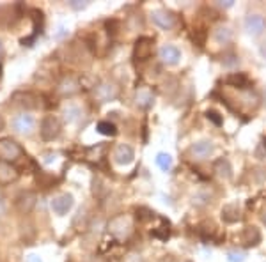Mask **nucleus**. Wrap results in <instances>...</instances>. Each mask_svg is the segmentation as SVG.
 I'll list each match as a JSON object with an SVG mask.
<instances>
[{
    "mask_svg": "<svg viewBox=\"0 0 266 262\" xmlns=\"http://www.w3.org/2000/svg\"><path fill=\"white\" fill-rule=\"evenodd\" d=\"M34 205H35V195L32 191H23V193H20L16 197V209L20 213L23 214L31 213L32 209H34Z\"/></svg>",
    "mask_w": 266,
    "mask_h": 262,
    "instance_id": "obj_13",
    "label": "nucleus"
},
{
    "mask_svg": "<svg viewBox=\"0 0 266 262\" xmlns=\"http://www.w3.org/2000/svg\"><path fill=\"white\" fill-rule=\"evenodd\" d=\"M4 55V46H2V41H0V57Z\"/></svg>",
    "mask_w": 266,
    "mask_h": 262,
    "instance_id": "obj_34",
    "label": "nucleus"
},
{
    "mask_svg": "<svg viewBox=\"0 0 266 262\" xmlns=\"http://www.w3.org/2000/svg\"><path fill=\"white\" fill-rule=\"evenodd\" d=\"M243 27L247 30V34L250 36H261L263 32L266 30V18L263 14H248L243 20Z\"/></svg>",
    "mask_w": 266,
    "mask_h": 262,
    "instance_id": "obj_5",
    "label": "nucleus"
},
{
    "mask_svg": "<svg viewBox=\"0 0 266 262\" xmlns=\"http://www.w3.org/2000/svg\"><path fill=\"white\" fill-rule=\"evenodd\" d=\"M57 158H59L57 152H52V151H50V152H44V154H43V163H44V165H52L53 161H57Z\"/></svg>",
    "mask_w": 266,
    "mask_h": 262,
    "instance_id": "obj_29",
    "label": "nucleus"
},
{
    "mask_svg": "<svg viewBox=\"0 0 266 262\" xmlns=\"http://www.w3.org/2000/svg\"><path fill=\"white\" fill-rule=\"evenodd\" d=\"M213 39L217 41L218 45H227L231 39H233V29L229 25H218L215 30H213Z\"/></svg>",
    "mask_w": 266,
    "mask_h": 262,
    "instance_id": "obj_18",
    "label": "nucleus"
},
{
    "mask_svg": "<svg viewBox=\"0 0 266 262\" xmlns=\"http://www.w3.org/2000/svg\"><path fill=\"white\" fill-rule=\"evenodd\" d=\"M206 117H208V120H211L215 126H222V122H224V120H222V117H220V114H218V112H215V110L206 112Z\"/></svg>",
    "mask_w": 266,
    "mask_h": 262,
    "instance_id": "obj_27",
    "label": "nucleus"
},
{
    "mask_svg": "<svg viewBox=\"0 0 266 262\" xmlns=\"http://www.w3.org/2000/svg\"><path fill=\"white\" fill-rule=\"evenodd\" d=\"M239 218V207L236 204H226L222 207V220L226 223H236Z\"/></svg>",
    "mask_w": 266,
    "mask_h": 262,
    "instance_id": "obj_19",
    "label": "nucleus"
},
{
    "mask_svg": "<svg viewBox=\"0 0 266 262\" xmlns=\"http://www.w3.org/2000/svg\"><path fill=\"white\" fill-rule=\"evenodd\" d=\"M226 84L233 85V87H238V89H247L248 85H250V80H248L247 75H243V73H233V75L227 76Z\"/></svg>",
    "mask_w": 266,
    "mask_h": 262,
    "instance_id": "obj_21",
    "label": "nucleus"
},
{
    "mask_svg": "<svg viewBox=\"0 0 266 262\" xmlns=\"http://www.w3.org/2000/svg\"><path fill=\"white\" fill-rule=\"evenodd\" d=\"M218 5H220V7H233V5H234V0H226V2H224V0H218Z\"/></svg>",
    "mask_w": 266,
    "mask_h": 262,
    "instance_id": "obj_31",
    "label": "nucleus"
},
{
    "mask_svg": "<svg viewBox=\"0 0 266 262\" xmlns=\"http://www.w3.org/2000/svg\"><path fill=\"white\" fill-rule=\"evenodd\" d=\"M89 5L87 0H69V7L75 11H84Z\"/></svg>",
    "mask_w": 266,
    "mask_h": 262,
    "instance_id": "obj_28",
    "label": "nucleus"
},
{
    "mask_svg": "<svg viewBox=\"0 0 266 262\" xmlns=\"http://www.w3.org/2000/svg\"><path fill=\"white\" fill-rule=\"evenodd\" d=\"M4 126H5V120H4V117L0 116V131H2V129H4Z\"/></svg>",
    "mask_w": 266,
    "mask_h": 262,
    "instance_id": "obj_32",
    "label": "nucleus"
},
{
    "mask_svg": "<svg viewBox=\"0 0 266 262\" xmlns=\"http://www.w3.org/2000/svg\"><path fill=\"white\" fill-rule=\"evenodd\" d=\"M80 117H82V108L78 105H67L64 108V119H66V122H75Z\"/></svg>",
    "mask_w": 266,
    "mask_h": 262,
    "instance_id": "obj_23",
    "label": "nucleus"
},
{
    "mask_svg": "<svg viewBox=\"0 0 266 262\" xmlns=\"http://www.w3.org/2000/svg\"><path fill=\"white\" fill-rule=\"evenodd\" d=\"M61 120L57 119L55 116H44L43 120H41V129L39 133L43 137V140L50 142L53 138H57L61 135Z\"/></svg>",
    "mask_w": 266,
    "mask_h": 262,
    "instance_id": "obj_3",
    "label": "nucleus"
},
{
    "mask_svg": "<svg viewBox=\"0 0 266 262\" xmlns=\"http://www.w3.org/2000/svg\"><path fill=\"white\" fill-rule=\"evenodd\" d=\"M18 179V170L11 163L0 161V184H11Z\"/></svg>",
    "mask_w": 266,
    "mask_h": 262,
    "instance_id": "obj_17",
    "label": "nucleus"
},
{
    "mask_svg": "<svg viewBox=\"0 0 266 262\" xmlns=\"http://www.w3.org/2000/svg\"><path fill=\"white\" fill-rule=\"evenodd\" d=\"M155 161L160 169L164 170V172H168V170L172 169V156L167 154V152H158Z\"/></svg>",
    "mask_w": 266,
    "mask_h": 262,
    "instance_id": "obj_24",
    "label": "nucleus"
},
{
    "mask_svg": "<svg viewBox=\"0 0 266 262\" xmlns=\"http://www.w3.org/2000/svg\"><path fill=\"white\" fill-rule=\"evenodd\" d=\"M78 89H80L78 82H76L75 78H71V76H66V78L59 84V92L64 94V96H71V94L78 92Z\"/></svg>",
    "mask_w": 266,
    "mask_h": 262,
    "instance_id": "obj_20",
    "label": "nucleus"
},
{
    "mask_svg": "<svg viewBox=\"0 0 266 262\" xmlns=\"http://www.w3.org/2000/svg\"><path fill=\"white\" fill-rule=\"evenodd\" d=\"M153 54V39L151 37H138L135 41V48H133V57L137 60H147Z\"/></svg>",
    "mask_w": 266,
    "mask_h": 262,
    "instance_id": "obj_11",
    "label": "nucleus"
},
{
    "mask_svg": "<svg viewBox=\"0 0 266 262\" xmlns=\"http://www.w3.org/2000/svg\"><path fill=\"white\" fill-rule=\"evenodd\" d=\"M188 152H190V156L194 160H199V161L206 160V158H209V156L215 152V144H213L211 140H199V142L192 144Z\"/></svg>",
    "mask_w": 266,
    "mask_h": 262,
    "instance_id": "obj_8",
    "label": "nucleus"
},
{
    "mask_svg": "<svg viewBox=\"0 0 266 262\" xmlns=\"http://www.w3.org/2000/svg\"><path fill=\"white\" fill-rule=\"evenodd\" d=\"M151 22L162 30H172L176 27V14L168 9H155L151 11Z\"/></svg>",
    "mask_w": 266,
    "mask_h": 262,
    "instance_id": "obj_2",
    "label": "nucleus"
},
{
    "mask_svg": "<svg viewBox=\"0 0 266 262\" xmlns=\"http://www.w3.org/2000/svg\"><path fill=\"white\" fill-rule=\"evenodd\" d=\"M263 223H265V225H266V211H265V213H263Z\"/></svg>",
    "mask_w": 266,
    "mask_h": 262,
    "instance_id": "obj_35",
    "label": "nucleus"
},
{
    "mask_svg": "<svg viewBox=\"0 0 266 262\" xmlns=\"http://www.w3.org/2000/svg\"><path fill=\"white\" fill-rule=\"evenodd\" d=\"M153 103H155V96H153V92H151L149 89L142 87V89H138L137 92H135V105H137L138 108L149 110V108L153 107Z\"/></svg>",
    "mask_w": 266,
    "mask_h": 262,
    "instance_id": "obj_14",
    "label": "nucleus"
},
{
    "mask_svg": "<svg viewBox=\"0 0 266 262\" xmlns=\"http://www.w3.org/2000/svg\"><path fill=\"white\" fill-rule=\"evenodd\" d=\"M96 129L98 133L105 135V137H115L117 135V126L114 122H110V120H100L96 124Z\"/></svg>",
    "mask_w": 266,
    "mask_h": 262,
    "instance_id": "obj_22",
    "label": "nucleus"
},
{
    "mask_svg": "<svg viewBox=\"0 0 266 262\" xmlns=\"http://www.w3.org/2000/svg\"><path fill=\"white\" fill-rule=\"evenodd\" d=\"M261 52H263V55H265V57H266V46H263Z\"/></svg>",
    "mask_w": 266,
    "mask_h": 262,
    "instance_id": "obj_36",
    "label": "nucleus"
},
{
    "mask_svg": "<svg viewBox=\"0 0 266 262\" xmlns=\"http://www.w3.org/2000/svg\"><path fill=\"white\" fill-rule=\"evenodd\" d=\"M23 154V149L20 144L14 142L13 138H2L0 140V161H14Z\"/></svg>",
    "mask_w": 266,
    "mask_h": 262,
    "instance_id": "obj_1",
    "label": "nucleus"
},
{
    "mask_svg": "<svg viewBox=\"0 0 266 262\" xmlns=\"http://www.w3.org/2000/svg\"><path fill=\"white\" fill-rule=\"evenodd\" d=\"M67 36H69V29H67L66 25H59V27L55 29V32H53V39L55 41H62Z\"/></svg>",
    "mask_w": 266,
    "mask_h": 262,
    "instance_id": "obj_26",
    "label": "nucleus"
},
{
    "mask_svg": "<svg viewBox=\"0 0 266 262\" xmlns=\"http://www.w3.org/2000/svg\"><path fill=\"white\" fill-rule=\"evenodd\" d=\"M25 262H43V259L37 255V253H29L25 259Z\"/></svg>",
    "mask_w": 266,
    "mask_h": 262,
    "instance_id": "obj_30",
    "label": "nucleus"
},
{
    "mask_svg": "<svg viewBox=\"0 0 266 262\" xmlns=\"http://www.w3.org/2000/svg\"><path fill=\"white\" fill-rule=\"evenodd\" d=\"M34 126H35V119L31 116V114H25V112H23V114H18V116L13 119L14 131L20 135H31Z\"/></svg>",
    "mask_w": 266,
    "mask_h": 262,
    "instance_id": "obj_9",
    "label": "nucleus"
},
{
    "mask_svg": "<svg viewBox=\"0 0 266 262\" xmlns=\"http://www.w3.org/2000/svg\"><path fill=\"white\" fill-rule=\"evenodd\" d=\"M108 231H110V234H114L115 237L123 239V237H126V235L130 234V231H132V222H130V218L124 216V214L114 216L110 220V223H108Z\"/></svg>",
    "mask_w": 266,
    "mask_h": 262,
    "instance_id": "obj_6",
    "label": "nucleus"
},
{
    "mask_svg": "<svg viewBox=\"0 0 266 262\" xmlns=\"http://www.w3.org/2000/svg\"><path fill=\"white\" fill-rule=\"evenodd\" d=\"M261 231L257 229L256 225H248L243 229V234H241V239L247 246H257V244L261 243Z\"/></svg>",
    "mask_w": 266,
    "mask_h": 262,
    "instance_id": "obj_16",
    "label": "nucleus"
},
{
    "mask_svg": "<svg viewBox=\"0 0 266 262\" xmlns=\"http://www.w3.org/2000/svg\"><path fill=\"white\" fill-rule=\"evenodd\" d=\"M213 170H215V174H217L220 179H226V181L233 179V167H231V161L227 160V158H218V160L213 163Z\"/></svg>",
    "mask_w": 266,
    "mask_h": 262,
    "instance_id": "obj_15",
    "label": "nucleus"
},
{
    "mask_svg": "<svg viewBox=\"0 0 266 262\" xmlns=\"http://www.w3.org/2000/svg\"><path fill=\"white\" fill-rule=\"evenodd\" d=\"M73 205H75V199H73L71 193H59L50 202V207H52V211L57 216H66L71 209H73Z\"/></svg>",
    "mask_w": 266,
    "mask_h": 262,
    "instance_id": "obj_4",
    "label": "nucleus"
},
{
    "mask_svg": "<svg viewBox=\"0 0 266 262\" xmlns=\"http://www.w3.org/2000/svg\"><path fill=\"white\" fill-rule=\"evenodd\" d=\"M158 57L162 58V62L167 66H176L181 60V50L174 45H164L158 50Z\"/></svg>",
    "mask_w": 266,
    "mask_h": 262,
    "instance_id": "obj_10",
    "label": "nucleus"
},
{
    "mask_svg": "<svg viewBox=\"0 0 266 262\" xmlns=\"http://www.w3.org/2000/svg\"><path fill=\"white\" fill-rule=\"evenodd\" d=\"M245 259H247L245 252H238V250H231V252H227V261L229 262H243Z\"/></svg>",
    "mask_w": 266,
    "mask_h": 262,
    "instance_id": "obj_25",
    "label": "nucleus"
},
{
    "mask_svg": "<svg viewBox=\"0 0 266 262\" xmlns=\"http://www.w3.org/2000/svg\"><path fill=\"white\" fill-rule=\"evenodd\" d=\"M160 262H176L174 259H170V257H165V259H162Z\"/></svg>",
    "mask_w": 266,
    "mask_h": 262,
    "instance_id": "obj_33",
    "label": "nucleus"
},
{
    "mask_svg": "<svg viewBox=\"0 0 266 262\" xmlns=\"http://www.w3.org/2000/svg\"><path fill=\"white\" fill-rule=\"evenodd\" d=\"M112 158H114V161L117 165H130L135 160V152H133V149L128 144H119V146L114 149Z\"/></svg>",
    "mask_w": 266,
    "mask_h": 262,
    "instance_id": "obj_12",
    "label": "nucleus"
},
{
    "mask_svg": "<svg viewBox=\"0 0 266 262\" xmlns=\"http://www.w3.org/2000/svg\"><path fill=\"white\" fill-rule=\"evenodd\" d=\"M94 94H96V98L100 99V103H108L119 96V87L110 80H103L101 84L94 89Z\"/></svg>",
    "mask_w": 266,
    "mask_h": 262,
    "instance_id": "obj_7",
    "label": "nucleus"
}]
</instances>
